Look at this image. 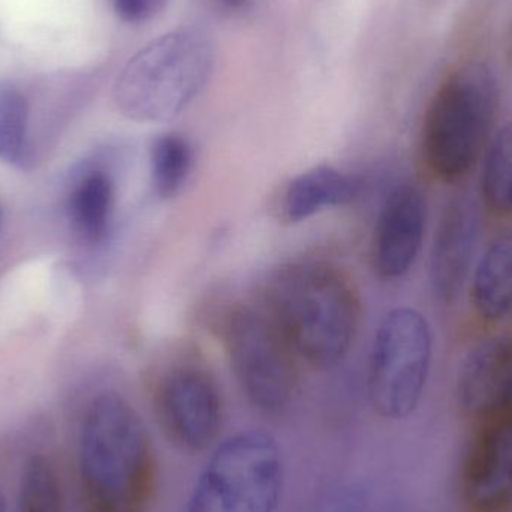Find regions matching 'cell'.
<instances>
[{
  "instance_id": "6da1fadb",
  "label": "cell",
  "mask_w": 512,
  "mask_h": 512,
  "mask_svg": "<svg viewBox=\"0 0 512 512\" xmlns=\"http://www.w3.org/2000/svg\"><path fill=\"white\" fill-rule=\"evenodd\" d=\"M78 480L86 512H147L159 483L152 436L137 409L107 391L81 423Z\"/></svg>"
},
{
  "instance_id": "7a4b0ae2",
  "label": "cell",
  "mask_w": 512,
  "mask_h": 512,
  "mask_svg": "<svg viewBox=\"0 0 512 512\" xmlns=\"http://www.w3.org/2000/svg\"><path fill=\"white\" fill-rule=\"evenodd\" d=\"M267 312L298 358L316 369L345 360L357 337L361 303L351 279L324 261H295L268 282Z\"/></svg>"
},
{
  "instance_id": "3957f363",
  "label": "cell",
  "mask_w": 512,
  "mask_h": 512,
  "mask_svg": "<svg viewBox=\"0 0 512 512\" xmlns=\"http://www.w3.org/2000/svg\"><path fill=\"white\" fill-rule=\"evenodd\" d=\"M213 69L215 50L204 33L173 30L126 63L114 86V102L134 122H168L203 93Z\"/></svg>"
},
{
  "instance_id": "277c9868",
  "label": "cell",
  "mask_w": 512,
  "mask_h": 512,
  "mask_svg": "<svg viewBox=\"0 0 512 512\" xmlns=\"http://www.w3.org/2000/svg\"><path fill=\"white\" fill-rule=\"evenodd\" d=\"M499 89L483 63H468L448 75L433 96L423 125L427 167L442 182L469 173L495 134Z\"/></svg>"
},
{
  "instance_id": "5b68a950",
  "label": "cell",
  "mask_w": 512,
  "mask_h": 512,
  "mask_svg": "<svg viewBox=\"0 0 512 512\" xmlns=\"http://www.w3.org/2000/svg\"><path fill=\"white\" fill-rule=\"evenodd\" d=\"M283 487L276 439L264 430H242L209 451L183 512H277Z\"/></svg>"
},
{
  "instance_id": "8992f818",
  "label": "cell",
  "mask_w": 512,
  "mask_h": 512,
  "mask_svg": "<svg viewBox=\"0 0 512 512\" xmlns=\"http://www.w3.org/2000/svg\"><path fill=\"white\" fill-rule=\"evenodd\" d=\"M432 351V330L423 313L412 307L387 313L373 342L369 372L370 402L385 420H405L417 411Z\"/></svg>"
},
{
  "instance_id": "52a82bcc",
  "label": "cell",
  "mask_w": 512,
  "mask_h": 512,
  "mask_svg": "<svg viewBox=\"0 0 512 512\" xmlns=\"http://www.w3.org/2000/svg\"><path fill=\"white\" fill-rule=\"evenodd\" d=\"M225 346L237 382L256 409L274 415L291 405L298 357L267 309L234 310L225 324Z\"/></svg>"
},
{
  "instance_id": "ba28073f",
  "label": "cell",
  "mask_w": 512,
  "mask_h": 512,
  "mask_svg": "<svg viewBox=\"0 0 512 512\" xmlns=\"http://www.w3.org/2000/svg\"><path fill=\"white\" fill-rule=\"evenodd\" d=\"M159 424L186 453H209L221 442L225 406L221 390L206 370L182 366L170 370L155 391Z\"/></svg>"
},
{
  "instance_id": "9c48e42d",
  "label": "cell",
  "mask_w": 512,
  "mask_h": 512,
  "mask_svg": "<svg viewBox=\"0 0 512 512\" xmlns=\"http://www.w3.org/2000/svg\"><path fill=\"white\" fill-rule=\"evenodd\" d=\"M462 492L477 512L512 507V412L484 423L463 465Z\"/></svg>"
},
{
  "instance_id": "30bf717a",
  "label": "cell",
  "mask_w": 512,
  "mask_h": 512,
  "mask_svg": "<svg viewBox=\"0 0 512 512\" xmlns=\"http://www.w3.org/2000/svg\"><path fill=\"white\" fill-rule=\"evenodd\" d=\"M426 200L412 185L390 192L376 222L372 262L382 279H400L417 261L426 233Z\"/></svg>"
},
{
  "instance_id": "8fae6325",
  "label": "cell",
  "mask_w": 512,
  "mask_h": 512,
  "mask_svg": "<svg viewBox=\"0 0 512 512\" xmlns=\"http://www.w3.org/2000/svg\"><path fill=\"white\" fill-rule=\"evenodd\" d=\"M480 239V216L468 197H457L445 207L433 237L429 282L441 303H453L465 288Z\"/></svg>"
},
{
  "instance_id": "7c38bea8",
  "label": "cell",
  "mask_w": 512,
  "mask_h": 512,
  "mask_svg": "<svg viewBox=\"0 0 512 512\" xmlns=\"http://www.w3.org/2000/svg\"><path fill=\"white\" fill-rule=\"evenodd\" d=\"M456 396L468 417L483 423L512 412V337L472 349L457 373Z\"/></svg>"
},
{
  "instance_id": "4fadbf2b",
  "label": "cell",
  "mask_w": 512,
  "mask_h": 512,
  "mask_svg": "<svg viewBox=\"0 0 512 512\" xmlns=\"http://www.w3.org/2000/svg\"><path fill=\"white\" fill-rule=\"evenodd\" d=\"M358 191V183L337 168H310L286 186L280 206L282 218L289 224H300L324 210L352 203Z\"/></svg>"
},
{
  "instance_id": "5bb4252c",
  "label": "cell",
  "mask_w": 512,
  "mask_h": 512,
  "mask_svg": "<svg viewBox=\"0 0 512 512\" xmlns=\"http://www.w3.org/2000/svg\"><path fill=\"white\" fill-rule=\"evenodd\" d=\"M472 304L486 321H501L512 313V234L498 237L475 267Z\"/></svg>"
},
{
  "instance_id": "9a60e30c",
  "label": "cell",
  "mask_w": 512,
  "mask_h": 512,
  "mask_svg": "<svg viewBox=\"0 0 512 512\" xmlns=\"http://www.w3.org/2000/svg\"><path fill=\"white\" fill-rule=\"evenodd\" d=\"M114 212V185L104 171H90L69 197V218L84 242L99 245L110 233Z\"/></svg>"
},
{
  "instance_id": "2e32d148",
  "label": "cell",
  "mask_w": 512,
  "mask_h": 512,
  "mask_svg": "<svg viewBox=\"0 0 512 512\" xmlns=\"http://www.w3.org/2000/svg\"><path fill=\"white\" fill-rule=\"evenodd\" d=\"M194 165V150L188 138L170 132L156 138L150 152L153 189L161 200H170L182 191Z\"/></svg>"
},
{
  "instance_id": "e0dca14e",
  "label": "cell",
  "mask_w": 512,
  "mask_h": 512,
  "mask_svg": "<svg viewBox=\"0 0 512 512\" xmlns=\"http://www.w3.org/2000/svg\"><path fill=\"white\" fill-rule=\"evenodd\" d=\"M484 155V201L496 213L512 215V122L492 135Z\"/></svg>"
},
{
  "instance_id": "ac0fdd59",
  "label": "cell",
  "mask_w": 512,
  "mask_h": 512,
  "mask_svg": "<svg viewBox=\"0 0 512 512\" xmlns=\"http://www.w3.org/2000/svg\"><path fill=\"white\" fill-rule=\"evenodd\" d=\"M29 104L14 84L0 83V161L20 165L26 158Z\"/></svg>"
},
{
  "instance_id": "d6986e66",
  "label": "cell",
  "mask_w": 512,
  "mask_h": 512,
  "mask_svg": "<svg viewBox=\"0 0 512 512\" xmlns=\"http://www.w3.org/2000/svg\"><path fill=\"white\" fill-rule=\"evenodd\" d=\"M20 512H65L56 469L44 456L30 457L20 486Z\"/></svg>"
},
{
  "instance_id": "ffe728a7",
  "label": "cell",
  "mask_w": 512,
  "mask_h": 512,
  "mask_svg": "<svg viewBox=\"0 0 512 512\" xmlns=\"http://www.w3.org/2000/svg\"><path fill=\"white\" fill-rule=\"evenodd\" d=\"M168 0H113L114 11L128 23L152 20L167 6Z\"/></svg>"
},
{
  "instance_id": "44dd1931",
  "label": "cell",
  "mask_w": 512,
  "mask_h": 512,
  "mask_svg": "<svg viewBox=\"0 0 512 512\" xmlns=\"http://www.w3.org/2000/svg\"><path fill=\"white\" fill-rule=\"evenodd\" d=\"M219 2L225 8L231 9V11H242V9L249 5L251 0H219Z\"/></svg>"
},
{
  "instance_id": "7402d4cb",
  "label": "cell",
  "mask_w": 512,
  "mask_h": 512,
  "mask_svg": "<svg viewBox=\"0 0 512 512\" xmlns=\"http://www.w3.org/2000/svg\"><path fill=\"white\" fill-rule=\"evenodd\" d=\"M0 512H8V504H6V498L3 495L2 489H0Z\"/></svg>"
},
{
  "instance_id": "603a6c76",
  "label": "cell",
  "mask_w": 512,
  "mask_h": 512,
  "mask_svg": "<svg viewBox=\"0 0 512 512\" xmlns=\"http://www.w3.org/2000/svg\"><path fill=\"white\" fill-rule=\"evenodd\" d=\"M2 224H3V213H2V209H0V230H2Z\"/></svg>"
},
{
  "instance_id": "cb8c5ba5",
  "label": "cell",
  "mask_w": 512,
  "mask_h": 512,
  "mask_svg": "<svg viewBox=\"0 0 512 512\" xmlns=\"http://www.w3.org/2000/svg\"><path fill=\"white\" fill-rule=\"evenodd\" d=\"M510 50H511V54H512V32H511V35H510Z\"/></svg>"
}]
</instances>
